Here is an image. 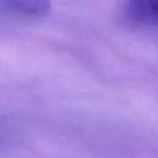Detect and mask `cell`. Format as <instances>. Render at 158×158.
I'll return each mask as SVG.
<instances>
[{
	"label": "cell",
	"instance_id": "7a4b0ae2",
	"mask_svg": "<svg viewBox=\"0 0 158 158\" xmlns=\"http://www.w3.org/2000/svg\"><path fill=\"white\" fill-rule=\"evenodd\" d=\"M0 7L17 17L38 20L49 15L52 4L51 0H0Z\"/></svg>",
	"mask_w": 158,
	"mask_h": 158
},
{
	"label": "cell",
	"instance_id": "6da1fadb",
	"mask_svg": "<svg viewBox=\"0 0 158 158\" xmlns=\"http://www.w3.org/2000/svg\"><path fill=\"white\" fill-rule=\"evenodd\" d=\"M121 11L132 23L158 27V0H122Z\"/></svg>",
	"mask_w": 158,
	"mask_h": 158
}]
</instances>
